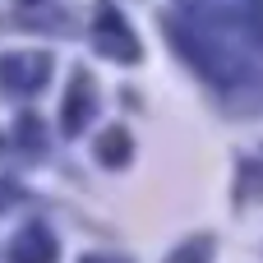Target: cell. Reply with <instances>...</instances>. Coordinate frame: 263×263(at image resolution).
Masks as SVG:
<instances>
[{
	"mask_svg": "<svg viewBox=\"0 0 263 263\" xmlns=\"http://www.w3.org/2000/svg\"><path fill=\"white\" fill-rule=\"evenodd\" d=\"M176 42L203 79L240 88L263 69V0H194L176 23Z\"/></svg>",
	"mask_w": 263,
	"mask_h": 263,
	"instance_id": "6da1fadb",
	"label": "cell"
},
{
	"mask_svg": "<svg viewBox=\"0 0 263 263\" xmlns=\"http://www.w3.org/2000/svg\"><path fill=\"white\" fill-rule=\"evenodd\" d=\"M97 42H102L120 65H134V60H139V42H134V32L125 28L120 9H111V5H97Z\"/></svg>",
	"mask_w": 263,
	"mask_h": 263,
	"instance_id": "7a4b0ae2",
	"label": "cell"
},
{
	"mask_svg": "<svg viewBox=\"0 0 263 263\" xmlns=\"http://www.w3.org/2000/svg\"><path fill=\"white\" fill-rule=\"evenodd\" d=\"M88 116H92V79L79 69V74H74V88H69L65 102H60V125H65V134H79V129L88 125Z\"/></svg>",
	"mask_w": 263,
	"mask_h": 263,
	"instance_id": "3957f363",
	"label": "cell"
},
{
	"mask_svg": "<svg viewBox=\"0 0 263 263\" xmlns=\"http://www.w3.org/2000/svg\"><path fill=\"white\" fill-rule=\"evenodd\" d=\"M9 263H55V240H51L42 227H32V231H23V236L14 240Z\"/></svg>",
	"mask_w": 263,
	"mask_h": 263,
	"instance_id": "277c9868",
	"label": "cell"
},
{
	"mask_svg": "<svg viewBox=\"0 0 263 263\" xmlns=\"http://www.w3.org/2000/svg\"><path fill=\"white\" fill-rule=\"evenodd\" d=\"M129 153H134V143H129V129H125V125H111V129L97 139V157H102L106 166H125Z\"/></svg>",
	"mask_w": 263,
	"mask_h": 263,
	"instance_id": "5b68a950",
	"label": "cell"
},
{
	"mask_svg": "<svg viewBox=\"0 0 263 263\" xmlns=\"http://www.w3.org/2000/svg\"><path fill=\"white\" fill-rule=\"evenodd\" d=\"M208 254H213V240H208V236H194V240H185V245L171 254V263H208Z\"/></svg>",
	"mask_w": 263,
	"mask_h": 263,
	"instance_id": "8992f818",
	"label": "cell"
},
{
	"mask_svg": "<svg viewBox=\"0 0 263 263\" xmlns=\"http://www.w3.org/2000/svg\"><path fill=\"white\" fill-rule=\"evenodd\" d=\"M83 263H102V259H83Z\"/></svg>",
	"mask_w": 263,
	"mask_h": 263,
	"instance_id": "52a82bcc",
	"label": "cell"
},
{
	"mask_svg": "<svg viewBox=\"0 0 263 263\" xmlns=\"http://www.w3.org/2000/svg\"><path fill=\"white\" fill-rule=\"evenodd\" d=\"M23 5H28V0H23Z\"/></svg>",
	"mask_w": 263,
	"mask_h": 263,
	"instance_id": "ba28073f",
	"label": "cell"
}]
</instances>
